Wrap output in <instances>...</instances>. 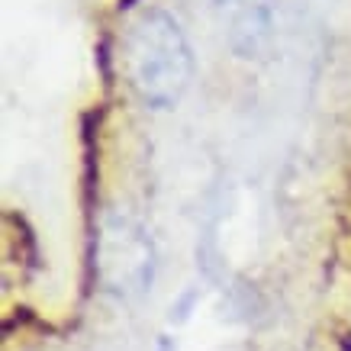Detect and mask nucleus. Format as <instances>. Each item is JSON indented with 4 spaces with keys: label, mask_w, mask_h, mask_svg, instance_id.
Returning <instances> with one entry per match:
<instances>
[{
    "label": "nucleus",
    "mask_w": 351,
    "mask_h": 351,
    "mask_svg": "<svg viewBox=\"0 0 351 351\" xmlns=\"http://www.w3.org/2000/svg\"><path fill=\"white\" fill-rule=\"evenodd\" d=\"M129 81L152 110H168L193 77V52L178 20L165 10L138 13L126 39Z\"/></svg>",
    "instance_id": "nucleus-1"
},
{
    "label": "nucleus",
    "mask_w": 351,
    "mask_h": 351,
    "mask_svg": "<svg viewBox=\"0 0 351 351\" xmlns=\"http://www.w3.org/2000/svg\"><path fill=\"white\" fill-rule=\"evenodd\" d=\"M94 271L117 297H138L152 284L155 248L126 216H107L94 239Z\"/></svg>",
    "instance_id": "nucleus-2"
},
{
    "label": "nucleus",
    "mask_w": 351,
    "mask_h": 351,
    "mask_svg": "<svg viewBox=\"0 0 351 351\" xmlns=\"http://www.w3.org/2000/svg\"><path fill=\"white\" fill-rule=\"evenodd\" d=\"M132 7V0H119V10H129Z\"/></svg>",
    "instance_id": "nucleus-3"
}]
</instances>
